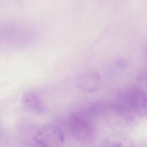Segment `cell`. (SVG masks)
<instances>
[{
	"mask_svg": "<svg viewBox=\"0 0 147 147\" xmlns=\"http://www.w3.org/2000/svg\"><path fill=\"white\" fill-rule=\"evenodd\" d=\"M119 104L126 110L139 115L147 113V97L142 88L132 86L121 90L118 94Z\"/></svg>",
	"mask_w": 147,
	"mask_h": 147,
	"instance_id": "7a4b0ae2",
	"label": "cell"
},
{
	"mask_svg": "<svg viewBox=\"0 0 147 147\" xmlns=\"http://www.w3.org/2000/svg\"><path fill=\"white\" fill-rule=\"evenodd\" d=\"M34 36L33 30L26 25L12 22L0 24L1 47H24L32 41Z\"/></svg>",
	"mask_w": 147,
	"mask_h": 147,
	"instance_id": "6da1fadb",
	"label": "cell"
},
{
	"mask_svg": "<svg viewBox=\"0 0 147 147\" xmlns=\"http://www.w3.org/2000/svg\"><path fill=\"white\" fill-rule=\"evenodd\" d=\"M22 103L25 109L31 112L40 114L43 111L42 103L36 91H29L26 92L23 98Z\"/></svg>",
	"mask_w": 147,
	"mask_h": 147,
	"instance_id": "52a82bcc",
	"label": "cell"
},
{
	"mask_svg": "<svg viewBox=\"0 0 147 147\" xmlns=\"http://www.w3.org/2000/svg\"><path fill=\"white\" fill-rule=\"evenodd\" d=\"M34 140L40 147H61L64 142V135L57 126L46 125L38 131Z\"/></svg>",
	"mask_w": 147,
	"mask_h": 147,
	"instance_id": "277c9868",
	"label": "cell"
},
{
	"mask_svg": "<svg viewBox=\"0 0 147 147\" xmlns=\"http://www.w3.org/2000/svg\"><path fill=\"white\" fill-rule=\"evenodd\" d=\"M93 117L88 110L84 112L73 113L70 115V129L73 136L78 141L88 142L92 139L94 130L91 118Z\"/></svg>",
	"mask_w": 147,
	"mask_h": 147,
	"instance_id": "3957f363",
	"label": "cell"
},
{
	"mask_svg": "<svg viewBox=\"0 0 147 147\" xmlns=\"http://www.w3.org/2000/svg\"><path fill=\"white\" fill-rule=\"evenodd\" d=\"M100 76L98 72L89 70L80 74L77 79L78 86L87 92H92L98 87Z\"/></svg>",
	"mask_w": 147,
	"mask_h": 147,
	"instance_id": "8992f818",
	"label": "cell"
},
{
	"mask_svg": "<svg viewBox=\"0 0 147 147\" xmlns=\"http://www.w3.org/2000/svg\"><path fill=\"white\" fill-rule=\"evenodd\" d=\"M116 64L119 67L123 68L125 67L126 63L125 61L123 58H119L116 61Z\"/></svg>",
	"mask_w": 147,
	"mask_h": 147,
	"instance_id": "9c48e42d",
	"label": "cell"
},
{
	"mask_svg": "<svg viewBox=\"0 0 147 147\" xmlns=\"http://www.w3.org/2000/svg\"><path fill=\"white\" fill-rule=\"evenodd\" d=\"M103 111L109 123L113 126L124 127L132 119L131 113L119 104L104 106Z\"/></svg>",
	"mask_w": 147,
	"mask_h": 147,
	"instance_id": "5b68a950",
	"label": "cell"
},
{
	"mask_svg": "<svg viewBox=\"0 0 147 147\" xmlns=\"http://www.w3.org/2000/svg\"><path fill=\"white\" fill-rule=\"evenodd\" d=\"M105 147H130V142L125 138L114 135L108 137L105 141Z\"/></svg>",
	"mask_w": 147,
	"mask_h": 147,
	"instance_id": "ba28073f",
	"label": "cell"
}]
</instances>
